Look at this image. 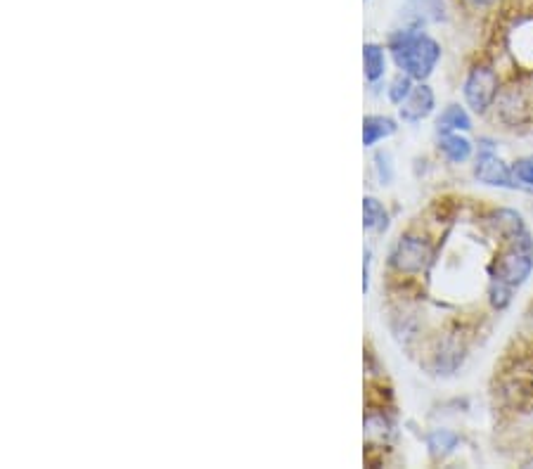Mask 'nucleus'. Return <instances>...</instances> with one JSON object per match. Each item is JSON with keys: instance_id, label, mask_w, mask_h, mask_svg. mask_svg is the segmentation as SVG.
Segmentation results:
<instances>
[{"instance_id": "nucleus-15", "label": "nucleus", "mask_w": 533, "mask_h": 469, "mask_svg": "<svg viewBox=\"0 0 533 469\" xmlns=\"http://www.w3.org/2000/svg\"><path fill=\"white\" fill-rule=\"evenodd\" d=\"M512 292H515V289L503 285V282H498V280H491V287H488V297H491V304L496 306L498 311L510 304Z\"/></svg>"}, {"instance_id": "nucleus-2", "label": "nucleus", "mask_w": 533, "mask_h": 469, "mask_svg": "<svg viewBox=\"0 0 533 469\" xmlns=\"http://www.w3.org/2000/svg\"><path fill=\"white\" fill-rule=\"evenodd\" d=\"M533 271V240L531 235L519 233L510 240H505V247L500 249L491 266V280L503 282V285L517 289L524 285Z\"/></svg>"}, {"instance_id": "nucleus-8", "label": "nucleus", "mask_w": 533, "mask_h": 469, "mask_svg": "<svg viewBox=\"0 0 533 469\" xmlns=\"http://www.w3.org/2000/svg\"><path fill=\"white\" fill-rule=\"evenodd\" d=\"M396 121L391 117H380V114H370L363 119V145L372 147L380 140L394 136L396 133Z\"/></svg>"}, {"instance_id": "nucleus-12", "label": "nucleus", "mask_w": 533, "mask_h": 469, "mask_svg": "<svg viewBox=\"0 0 533 469\" xmlns=\"http://www.w3.org/2000/svg\"><path fill=\"white\" fill-rule=\"evenodd\" d=\"M458 441V434L448 432V429H436V432L429 434L427 446L436 460H443L448 453H453L458 448Z\"/></svg>"}, {"instance_id": "nucleus-1", "label": "nucleus", "mask_w": 533, "mask_h": 469, "mask_svg": "<svg viewBox=\"0 0 533 469\" xmlns=\"http://www.w3.org/2000/svg\"><path fill=\"white\" fill-rule=\"evenodd\" d=\"M389 53L396 67L415 81L429 79L441 60L439 43L417 27L394 31L389 36Z\"/></svg>"}, {"instance_id": "nucleus-16", "label": "nucleus", "mask_w": 533, "mask_h": 469, "mask_svg": "<svg viewBox=\"0 0 533 469\" xmlns=\"http://www.w3.org/2000/svg\"><path fill=\"white\" fill-rule=\"evenodd\" d=\"M512 176H515L517 185H533V154L512 164Z\"/></svg>"}, {"instance_id": "nucleus-10", "label": "nucleus", "mask_w": 533, "mask_h": 469, "mask_svg": "<svg viewBox=\"0 0 533 469\" xmlns=\"http://www.w3.org/2000/svg\"><path fill=\"white\" fill-rule=\"evenodd\" d=\"M363 64H365V79L370 83L380 81L387 69V53L380 43H365L363 46Z\"/></svg>"}, {"instance_id": "nucleus-4", "label": "nucleus", "mask_w": 533, "mask_h": 469, "mask_svg": "<svg viewBox=\"0 0 533 469\" xmlns=\"http://www.w3.org/2000/svg\"><path fill=\"white\" fill-rule=\"evenodd\" d=\"M432 244L417 235H403L398 237V242L394 244L389 254L391 268L398 273H422L432 261Z\"/></svg>"}, {"instance_id": "nucleus-7", "label": "nucleus", "mask_w": 533, "mask_h": 469, "mask_svg": "<svg viewBox=\"0 0 533 469\" xmlns=\"http://www.w3.org/2000/svg\"><path fill=\"white\" fill-rule=\"evenodd\" d=\"M470 128H472L470 114H467L465 107H460V105H448L441 112V117L436 119V131H439V136L470 131Z\"/></svg>"}, {"instance_id": "nucleus-9", "label": "nucleus", "mask_w": 533, "mask_h": 469, "mask_svg": "<svg viewBox=\"0 0 533 469\" xmlns=\"http://www.w3.org/2000/svg\"><path fill=\"white\" fill-rule=\"evenodd\" d=\"M439 150L443 157L453 164H462L472 157V143L467 138H462L460 133H448V136H441Z\"/></svg>"}, {"instance_id": "nucleus-13", "label": "nucleus", "mask_w": 533, "mask_h": 469, "mask_svg": "<svg viewBox=\"0 0 533 469\" xmlns=\"http://www.w3.org/2000/svg\"><path fill=\"white\" fill-rule=\"evenodd\" d=\"M496 228H498V233L505 237V240H510V237H515L519 233H524V221H522V216L517 214V211H510V209H500L496 216Z\"/></svg>"}, {"instance_id": "nucleus-19", "label": "nucleus", "mask_w": 533, "mask_h": 469, "mask_svg": "<svg viewBox=\"0 0 533 469\" xmlns=\"http://www.w3.org/2000/svg\"><path fill=\"white\" fill-rule=\"evenodd\" d=\"M370 287V252H365V263H363V289L368 292Z\"/></svg>"}, {"instance_id": "nucleus-5", "label": "nucleus", "mask_w": 533, "mask_h": 469, "mask_svg": "<svg viewBox=\"0 0 533 469\" xmlns=\"http://www.w3.org/2000/svg\"><path fill=\"white\" fill-rule=\"evenodd\" d=\"M474 176L477 181L486 185H496V188H517L515 176H512V166H507L503 159L496 154L488 140H481L477 152V164H474Z\"/></svg>"}, {"instance_id": "nucleus-11", "label": "nucleus", "mask_w": 533, "mask_h": 469, "mask_svg": "<svg viewBox=\"0 0 533 469\" xmlns=\"http://www.w3.org/2000/svg\"><path fill=\"white\" fill-rule=\"evenodd\" d=\"M363 228L372 230V233H384V230L389 228V214L380 199H363Z\"/></svg>"}, {"instance_id": "nucleus-14", "label": "nucleus", "mask_w": 533, "mask_h": 469, "mask_svg": "<svg viewBox=\"0 0 533 469\" xmlns=\"http://www.w3.org/2000/svg\"><path fill=\"white\" fill-rule=\"evenodd\" d=\"M413 79H410L408 74H398L394 81H391V88H389V100L394 102V105H403V102L408 100V95L413 93Z\"/></svg>"}, {"instance_id": "nucleus-6", "label": "nucleus", "mask_w": 533, "mask_h": 469, "mask_svg": "<svg viewBox=\"0 0 533 469\" xmlns=\"http://www.w3.org/2000/svg\"><path fill=\"white\" fill-rule=\"evenodd\" d=\"M434 112V91L427 83L413 88V93L408 95V100L401 105V119L408 124H417V121L427 119Z\"/></svg>"}, {"instance_id": "nucleus-3", "label": "nucleus", "mask_w": 533, "mask_h": 469, "mask_svg": "<svg viewBox=\"0 0 533 469\" xmlns=\"http://www.w3.org/2000/svg\"><path fill=\"white\" fill-rule=\"evenodd\" d=\"M498 72L491 64H479L470 69L465 83H462V95H465L467 107H472L477 114H484L488 107L498 98Z\"/></svg>"}, {"instance_id": "nucleus-18", "label": "nucleus", "mask_w": 533, "mask_h": 469, "mask_svg": "<svg viewBox=\"0 0 533 469\" xmlns=\"http://www.w3.org/2000/svg\"><path fill=\"white\" fill-rule=\"evenodd\" d=\"M375 162H377V171H380V178H382V183H389V181H391V166H389V154H387V152H377Z\"/></svg>"}, {"instance_id": "nucleus-17", "label": "nucleus", "mask_w": 533, "mask_h": 469, "mask_svg": "<svg viewBox=\"0 0 533 469\" xmlns=\"http://www.w3.org/2000/svg\"><path fill=\"white\" fill-rule=\"evenodd\" d=\"M462 8L472 10V12H484V10H491L496 8L500 0H458Z\"/></svg>"}]
</instances>
